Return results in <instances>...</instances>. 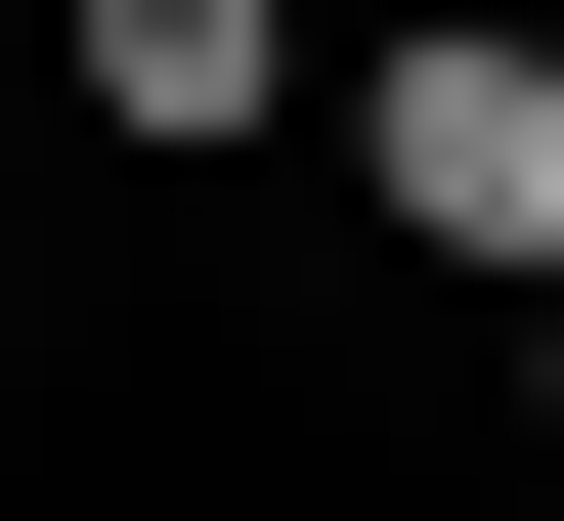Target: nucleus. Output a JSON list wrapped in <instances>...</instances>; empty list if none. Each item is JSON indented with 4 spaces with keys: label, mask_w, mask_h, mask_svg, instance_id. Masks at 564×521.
<instances>
[{
    "label": "nucleus",
    "mask_w": 564,
    "mask_h": 521,
    "mask_svg": "<svg viewBox=\"0 0 564 521\" xmlns=\"http://www.w3.org/2000/svg\"><path fill=\"white\" fill-rule=\"evenodd\" d=\"M521 435H564V261H521Z\"/></svg>",
    "instance_id": "obj_3"
},
{
    "label": "nucleus",
    "mask_w": 564,
    "mask_h": 521,
    "mask_svg": "<svg viewBox=\"0 0 564 521\" xmlns=\"http://www.w3.org/2000/svg\"><path fill=\"white\" fill-rule=\"evenodd\" d=\"M348 174H391V261H564V0H391V44H348Z\"/></svg>",
    "instance_id": "obj_1"
},
{
    "label": "nucleus",
    "mask_w": 564,
    "mask_h": 521,
    "mask_svg": "<svg viewBox=\"0 0 564 521\" xmlns=\"http://www.w3.org/2000/svg\"><path fill=\"white\" fill-rule=\"evenodd\" d=\"M87 131H174V174L304 131V0H87Z\"/></svg>",
    "instance_id": "obj_2"
}]
</instances>
